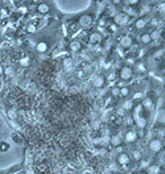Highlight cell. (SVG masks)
I'll return each mask as SVG.
<instances>
[{"label":"cell","instance_id":"obj_1","mask_svg":"<svg viewBox=\"0 0 165 174\" xmlns=\"http://www.w3.org/2000/svg\"><path fill=\"white\" fill-rule=\"evenodd\" d=\"M96 15H97V7L94 4L89 8H87L85 11H81L79 14H76L75 16H69L67 18L72 24L75 23L79 28H81V29H89L95 24Z\"/></svg>","mask_w":165,"mask_h":174},{"label":"cell","instance_id":"obj_2","mask_svg":"<svg viewBox=\"0 0 165 174\" xmlns=\"http://www.w3.org/2000/svg\"><path fill=\"white\" fill-rule=\"evenodd\" d=\"M39 35L41 36V39H37L35 42V51L37 53H45L49 51L51 43L53 42V39L51 36H45V35H41L39 33Z\"/></svg>","mask_w":165,"mask_h":174},{"label":"cell","instance_id":"obj_3","mask_svg":"<svg viewBox=\"0 0 165 174\" xmlns=\"http://www.w3.org/2000/svg\"><path fill=\"white\" fill-rule=\"evenodd\" d=\"M35 11L40 15L48 16V15H54L57 13V8L46 1H41L35 6Z\"/></svg>","mask_w":165,"mask_h":174},{"label":"cell","instance_id":"obj_4","mask_svg":"<svg viewBox=\"0 0 165 174\" xmlns=\"http://www.w3.org/2000/svg\"><path fill=\"white\" fill-rule=\"evenodd\" d=\"M112 20H113V24H115L117 26L122 27V26L128 25L131 20H132V17H131L130 15L123 13V11H120V13H117V14L113 16Z\"/></svg>","mask_w":165,"mask_h":174},{"label":"cell","instance_id":"obj_5","mask_svg":"<svg viewBox=\"0 0 165 174\" xmlns=\"http://www.w3.org/2000/svg\"><path fill=\"white\" fill-rule=\"evenodd\" d=\"M149 24V19H148L147 16H141V17L136 18L133 22H132V25H131V28L135 33H140L143 32L146 26Z\"/></svg>","mask_w":165,"mask_h":174},{"label":"cell","instance_id":"obj_6","mask_svg":"<svg viewBox=\"0 0 165 174\" xmlns=\"http://www.w3.org/2000/svg\"><path fill=\"white\" fill-rule=\"evenodd\" d=\"M119 78L123 80V81H128V80H130L132 78V76H133V69L131 68L130 66H128V65H126V66H123L120 71H119Z\"/></svg>","mask_w":165,"mask_h":174},{"label":"cell","instance_id":"obj_7","mask_svg":"<svg viewBox=\"0 0 165 174\" xmlns=\"http://www.w3.org/2000/svg\"><path fill=\"white\" fill-rule=\"evenodd\" d=\"M84 49V43L79 39H71L68 43V50L70 52L78 53Z\"/></svg>","mask_w":165,"mask_h":174},{"label":"cell","instance_id":"obj_8","mask_svg":"<svg viewBox=\"0 0 165 174\" xmlns=\"http://www.w3.org/2000/svg\"><path fill=\"white\" fill-rule=\"evenodd\" d=\"M102 40H103V35L101 34V32H98V31H93L88 35V42L91 44H93V45L100 44L102 42Z\"/></svg>","mask_w":165,"mask_h":174},{"label":"cell","instance_id":"obj_9","mask_svg":"<svg viewBox=\"0 0 165 174\" xmlns=\"http://www.w3.org/2000/svg\"><path fill=\"white\" fill-rule=\"evenodd\" d=\"M133 43V40H132V36L129 34H124L122 35L121 37H120V41H119V44H120V46H121L122 49H130L131 45Z\"/></svg>","mask_w":165,"mask_h":174},{"label":"cell","instance_id":"obj_10","mask_svg":"<svg viewBox=\"0 0 165 174\" xmlns=\"http://www.w3.org/2000/svg\"><path fill=\"white\" fill-rule=\"evenodd\" d=\"M148 147L150 149V152H153V153H159L162 150V148H163V142H162L161 139H157L156 138V139L150 140Z\"/></svg>","mask_w":165,"mask_h":174},{"label":"cell","instance_id":"obj_11","mask_svg":"<svg viewBox=\"0 0 165 174\" xmlns=\"http://www.w3.org/2000/svg\"><path fill=\"white\" fill-rule=\"evenodd\" d=\"M139 42L143 44V45H148V44L152 43L153 40H152V36H150V32L143 31L139 34Z\"/></svg>","mask_w":165,"mask_h":174},{"label":"cell","instance_id":"obj_12","mask_svg":"<svg viewBox=\"0 0 165 174\" xmlns=\"http://www.w3.org/2000/svg\"><path fill=\"white\" fill-rule=\"evenodd\" d=\"M117 162L120 165H127L130 162V156L126 153H119V155L117 157Z\"/></svg>","mask_w":165,"mask_h":174},{"label":"cell","instance_id":"obj_13","mask_svg":"<svg viewBox=\"0 0 165 174\" xmlns=\"http://www.w3.org/2000/svg\"><path fill=\"white\" fill-rule=\"evenodd\" d=\"M137 139H138V135H137L136 131H133V130L127 131L126 135H124V140H126L127 142H135Z\"/></svg>","mask_w":165,"mask_h":174},{"label":"cell","instance_id":"obj_14","mask_svg":"<svg viewBox=\"0 0 165 174\" xmlns=\"http://www.w3.org/2000/svg\"><path fill=\"white\" fill-rule=\"evenodd\" d=\"M153 100L150 98V97H145V98H143V102H141V106H143V109H145L146 111H150L152 109H153Z\"/></svg>","mask_w":165,"mask_h":174},{"label":"cell","instance_id":"obj_15","mask_svg":"<svg viewBox=\"0 0 165 174\" xmlns=\"http://www.w3.org/2000/svg\"><path fill=\"white\" fill-rule=\"evenodd\" d=\"M146 173L147 174H161L162 173V168H161V166L156 165V164H154V165H149L147 168H146Z\"/></svg>","mask_w":165,"mask_h":174},{"label":"cell","instance_id":"obj_16","mask_svg":"<svg viewBox=\"0 0 165 174\" xmlns=\"http://www.w3.org/2000/svg\"><path fill=\"white\" fill-rule=\"evenodd\" d=\"M135 123H136V126L138 127L139 129L143 130V129H145V128L147 127V119H146L145 116H141V115H140L138 119L135 121Z\"/></svg>","mask_w":165,"mask_h":174},{"label":"cell","instance_id":"obj_17","mask_svg":"<svg viewBox=\"0 0 165 174\" xmlns=\"http://www.w3.org/2000/svg\"><path fill=\"white\" fill-rule=\"evenodd\" d=\"M124 6H130V7H138L143 2V0H122Z\"/></svg>","mask_w":165,"mask_h":174},{"label":"cell","instance_id":"obj_18","mask_svg":"<svg viewBox=\"0 0 165 174\" xmlns=\"http://www.w3.org/2000/svg\"><path fill=\"white\" fill-rule=\"evenodd\" d=\"M105 84V77L104 76H97L94 81H93V85L95 87H102Z\"/></svg>","mask_w":165,"mask_h":174},{"label":"cell","instance_id":"obj_19","mask_svg":"<svg viewBox=\"0 0 165 174\" xmlns=\"http://www.w3.org/2000/svg\"><path fill=\"white\" fill-rule=\"evenodd\" d=\"M121 137L120 136H118V135H113L112 137H111V145L114 146V147H118V146H120L121 145Z\"/></svg>","mask_w":165,"mask_h":174},{"label":"cell","instance_id":"obj_20","mask_svg":"<svg viewBox=\"0 0 165 174\" xmlns=\"http://www.w3.org/2000/svg\"><path fill=\"white\" fill-rule=\"evenodd\" d=\"M129 94H130V88L128 86H123L120 88V96L127 97V96H129Z\"/></svg>","mask_w":165,"mask_h":174},{"label":"cell","instance_id":"obj_21","mask_svg":"<svg viewBox=\"0 0 165 174\" xmlns=\"http://www.w3.org/2000/svg\"><path fill=\"white\" fill-rule=\"evenodd\" d=\"M111 95L114 96V97L120 96V87H118V86L112 87V88H111Z\"/></svg>","mask_w":165,"mask_h":174},{"label":"cell","instance_id":"obj_22","mask_svg":"<svg viewBox=\"0 0 165 174\" xmlns=\"http://www.w3.org/2000/svg\"><path fill=\"white\" fill-rule=\"evenodd\" d=\"M8 150H9V144L5 142V141H1V142H0V152L6 153V152H8Z\"/></svg>","mask_w":165,"mask_h":174},{"label":"cell","instance_id":"obj_23","mask_svg":"<svg viewBox=\"0 0 165 174\" xmlns=\"http://www.w3.org/2000/svg\"><path fill=\"white\" fill-rule=\"evenodd\" d=\"M19 63L22 65V66H24V67H27V66H29V63H31V61H29V58H23V59H20L19 61Z\"/></svg>","mask_w":165,"mask_h":174},{"label":"cell","instance_id":"obj_24","mask_svg":"<svg viewBox=\"0 0 165 174\" xmlns=\"http://www.w3.org/2000/svg\"><path fill=\"white\" fill-rule=\"evenodd\" d=\"M117 78V74L115 72H112V74H110L107 77H106V79L107 80H110V81H112V80H114V79Z\"/></svg>","mask_w":165,"mask_h":174},{"label":"cell","instance_id":"obj_25","mask_svg":"<svg viewBox=\"0 0 165 174\" xmlns=\"http://www.w3.org/2000/svg\"><path fill=\"white\" fill-rule=\"evenodd\" d=\"M71 65H72V61H71V59H66V60L63 61V66H65V67H67V68H68V67H70Z\"/></svg>","mask_w":165,"mask_h":174},{"label":"cell","instance_id":"obj_26","mask_svg":"<svg viewBox=\"0 0 165 174\" xmlns=\"http://www.w3.org/2000/svg\"><path fill=\"white\" fill-rule=\"evenodd\" d=\"M133 157H135V159H136V161H140V158H141V154H140L139 152H135V153H133Z\"/></svg>","mask_w":165,"mask_h":174},{"label":"cell","instance_id":"obj_27","mask_svg":"<svg viewBox=\"0 0 165 174\" xmlns=\"http://www.w3.org/2000/svg\"><path fill=\"white\" fill-rule=\"evenodd\" d=\"M112 4L115 7H119V5H120V4H123V1H122V0H112Z\"/></svg>","mask_w":165,"mask_h":174},{"label":"cell","instance_id":"obj_28","mask_svg":"<svg viewBox=\"0 0 165 174\" xmlns=\"http://www.w3.org/2000/svg\"><path fill=\"white\" fill-rule=\"evenodd\" d=\"M141 96H143L141 93H136V94L133 95V100H140V98H141Z\"/></svg>","mask_w":165,"mask_h":174},{"label":"cell","instance_id":"obj_29","mask_svg":"<svg viewBox=\"0 0 165 174\" xmlns=\"http://www.w3.org/2000/svg\"><path fill=\"white\" fill-rule=\"evenodd\" d=\"M91 68H92L91 66H86L85 69H84V71H85V72H89V71H91Z\"/></svg>","mask_w":165,"mask_h":174},{"label":"cell","instance_id":"obj_30","mask_svg":"<svg viewBox=\"0 0 165 174\" xmlns=\"http://www.w3.org/2000/svg\"><path fill=\"white\" fill-rule=\"evenodd\" d=\"M117 148V150H118V153H122V146L120 145V146H118V147H115Z\"/></svg>","mask_w":165,"mask_h":174},{"label":"cell","instance_id":"obj_31","mask_svg":"<svg viewBox=\"0 0 165 174\" xmlns=\"http://www.w3.org/2000/svg\"><path fill=\"white\" fill-rule=\"evenodd\" d=\"M2 72H4V68H2V67H1V66H0V75H1V74H2Z\"/></svg>","mask_w":165,"mask_h":174}]
</instances>
